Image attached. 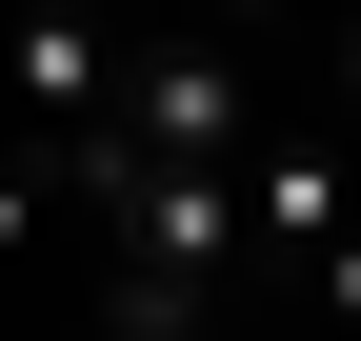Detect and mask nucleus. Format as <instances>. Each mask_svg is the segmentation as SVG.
Masks as SVG:
<instances>
[{
    "label": "nucleus",
    "mask_w": 361,
    "mask_h": 341,
    "mask_svg": "<svg viewBox=\"0 0 361 341\" xmlns=\"http://www.w3.org/2000/svg\"><path fill=\"white\" fill-rule=\"evenodd\" d=\"M301 302H322V321H361V241H341V261H322V281H301Z\"/></svg>",
    "instance_id": "6"
},
{
    "label": "nucleus",
    "mask_w": 361,
    "mask_h": 341,
    "mask_svg": "<svg viewBox=\"0 0 361 341\" xmlns=\"http://www.w3.org/2000/svg\"><path fill=\"white\" fill-rule=\"evenodd\" d=\"M121 241V341H221L241 321V161H121V181H80Z\"/></svg>",
    "instance_id": "1"
},
{
    "label": "nucleus",
    "mask_w": 361,
    "mask_h": 341,
    "mask_svg": "<svg viewBox=\"0 0 361 341\" xmlns=\"http://www.w3.org/2000/svg\"><path fill=\"white\" fill-rule=\"evenodd\" d=\"M241 141H261V101H241L221 40H121V101H101V161H80V181H121V161H241Z\"/></svg>",
    "instance_id": "2"
},
{
    "label": "nucleus",
    "mask_w": 361,
    "mask_h": 341,
    "mask_svg": "<svg viewBox=\"0 0 361 341\" xmlns=\"http://www.w3.org/2000/svg\"><path fill=\"white\" fill-rule=\"evenodd\" d=\"M0 80H20V120H40V181H80V161H101V101H121V40L80 20V0H20Z\"/></svg>",
    "instance_id": "4"
},
{
    "label": "nucleus",
    "mask_w": 361,
    "mask_h": 341,
    "mask_svg": "<svg viewBox=\"0 0 361 341\" xmlns=\"http://www.w3.org/2000/svg\"><path fill=\"white\" fill-rule=\"evenodd\" d=\"M20 241H40V181H20V161H0V261H20Z\"/></svg>",
    "instance_id": "5"
},
{
    "label": "nucleus",
    "mask_w": 361,
    "mask_h": 341,
    "mask_svg": "<svg viewBox=\"0 0 361 341\" xmlns=\"http://www.w3.org/2000/svg\"><path fill=\"white\" fill-rule=\"evenodd\" d=\"M341 241H361L341 141H241V281H322Z\"/></svg>",
    "instance_id": "3"
},
{
    "label": "nucleus",
    "mask_w": 361,
    "mask_h": 341,
    "mask_svg": "<svg viewBox=\"0 0 361 341\" xmlns=\"http://www.w3.org/2000/svg\"><path fill=\"white\" fill-rule=\"evenodd\" d=\"M201 20H261V0H201Z\"/></svg>",
    "instance_id": "7"
}]
</instances>
